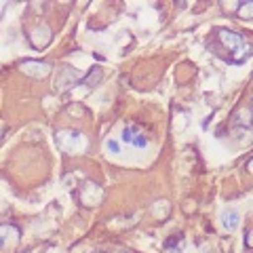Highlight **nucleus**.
I'll return each instance as SVG.
<instances>
[{
	"mask_svg": "<svg viewBox=\"0 0 253 253\" xmlns=\"http://www.w3.org/2000/svg\"><path fill=\"white\" fill-rule=\"evenodd\" d=\"M106 150H108V152H118V144H116V141H112V139H110V141H106Z\"/></svg>",
	"mask_w": 253,
	"mask_h": 253,
	"instance_id": "obj_13",
	"label": "nucleus"
},
{
	"mask_svg": "<svg viewBox=\"0 0 253 253\" xmlns=\"http://www.w3.org/2000/svg\"><path fill=\"white\" fill-rule=\"evenodd\" d=\"M245 245H247L249 249H253V230H251L247 236H245Z\"/></svg>",
	"mask_w": 253,
	"mask_h": 253,
	"instance_id": "obj_14",
	"label": "nucleus"
},
{
	"mask_svg": "<svg viewBox=\"0 0 253 253\" xmlns=\"http://www.w3.org/2000/svg\"><path fill=\"white\" fill-rule=\"evenodd\" d=\"M19 70L26 76H32V78H46L51 74V63L49 61H42V59H26L19 63Z\"/></svg>",
	"mask_w": 253,
	"mask_h": 253,
	"instance_id": "obj_5",
	"label": "nucleus"
},
{
	"mask_svg": "<svg viewBox=\"0 0 253 253\" xmlns=\"http://www.w3.org/2000/svg\"><path fill=\"white\" fill-rule=\"evenodd\" d=\"M230 126H232V137L236 139V144H241V146L253 144V118L247 108L236 110Z\"/></svg>",
	"mask_w": 253,
	"mask_h": 253,
	"instance_id": "obj_3",
	"label": "nucleus"
},
{
	"mask_svg": "<svg viewBox=\"0 0 253 253\" xmlns=\"http://www.w3.org/2000/svg\"><path fill=\"white\" fill-rule=\"evenodd\" d=\"M215 42L226 51L224 57L232 63H243L245 59H249V55H251V42L234 30L217 28L215 30Z\"/></svg>",
	"mask_w": 253,
	"mask_h": 253,
	"instance_id": "obj_1",
	"label": "nucleus"
},
{
	"mask_svg": "<svg viewBox=\"0 0 253 253\" xmlns=\"http://www.w3.org/2000/svg\"><path fill=\"white\" fill-rule=\"evenodd\" d=\"M123 141L135 146V148H146L148 146V137H146V133L141 131L139 125H126L125 131H123Z\"/></svg>",
	"mask_w": 253,
	"mask_h": 253,
	"instance_id": "obj_9",
	"label": "nucleus"
},
{
	"mask_svg": "<svg viewBox=\"0 0 253 253\" xmlns=\"http://www.w3.org/2000/svg\"><path fill=\"white\" fill-rule=\"evenodd\" d=\"M247 173H251V175H253V156L249 158V163H247Z\"/></svg>",
	"mask_w": 253,
	"mask_h": 253,
	"instance_id": "obj_15",
	"label": "nucleus"
},
{
	"mask_svg": "<svg viewBox=\"0 0 253 253\" xmlns=\"http://www.w3.org/2000/svg\"><path fill=\"white\" fill-rule=\"evenodd\" d=\"M239 224H241V215L236 211H224L221 213V226L226 228L228 232H232V230H236L239 228Z\"/></svg>",
	"mask_w": 253,
	"mask_h": 253,
	"instance_id": "obj_10",
	"label": "nucleus"
},
{
	"mask_svg": "<svg viewBox=\"0 0 253 253\" xmlns=\"http://www.w3.org/2000/svg\"><path fill=\"white\" fill-rule=\"evenodd\" d=\"M78 201H81L84 207H95L104 201V190H101L99 184L95 181H83V186L78 188Z\"/></svg>",
	"mask_w": 253,
	"mask_h": 253,
	"instance_id": "obj_4",
	"label": "nucleus"
},
{
	"mask_svg": "<svg viewBox=\"0 0 253 253\" xmlns=\"http://www.w3.org/2000/svg\"><path fill=\"white\" fill-rule=\"evenodd\" d=\"M251 104H253V99H251Z\"/></svg>",
	"mask_w": 253,
	"mask_h": 253,
	"instance_id": "obj_18",
	"label": "nucleus"
},
{
	"mask_svg": "<svg viewBox=\"0 0 253 253\" xmlns=\"http://www.w3.org/2000/svg\"><path fill=\"white\" fill-rule=\"evenodd\" d=\"M21 230L13 224H0V251L15 249L19 245Z\"/></svg>",
	"mask_w": 253,
	"mask_h": 253,
	"instance_id": "obj_7",
	"label": "nucleus"
},
{
	"mask_svg": "<svg viewBox=\"0 0 253 253\" xmlns=\"http://www.w3.org/2000/svg\"><path fill=\"white\" fill-rule=\"evenodd\" d=\"M28 41H30V44L34 46L36 51H42V49H46V46L51 44V41H53V30L46 26V23H41V26H36V28L28 34Z\"/></svg>",
	"mask_w": 253,
	"mask_h": 253,
	"instance_id": "obj_6",
	"label": "nucleus"
},
{
	"mask_svg": "<svg viewBox=\"0 0 253 253\" xmlns=\"http://www.w3.org/2000/svg\"><path fill=\"white\" fill-rule=\"evenodd\" d=\"M101 76H104L101 68L95 66L93 70H89V72H86V76L81 78V83H78V84H84V86H97V84L101 83Z\"/></svg>",
	"mask_w": 253,
	"mask_h": 253,
	"instance_id": "obj_11",
	"label": "nucleus"
},
{
	"mask_svg": "<svg viewBox=\"0 0 253 253\" xmlns=\"http://www.w3.org/2000/svg\"><path fill=\"white\" fill-rule=\"evenodd\" d=\"M95 253H101V251H95Z\"/></svg>",
	"mask_w": 253,
	"mask_h": 253,
	"instance_id": "obj_17",
	"label": "nucleus"
},
{
	"mask_svg": "<svg viewBox=\"0 0 253 253\" xmlns=\"http://www.w3.org/2000/svg\"><path fill=\"white\" fill-rule=\"evenodd\" d=\"M114 253H126V251H114Z\"/></svg>",
	"mask_w": 253,
	"mask_h": 253,
	"instance_id": "obj_16",
	"label": "nucleus"
},
{
	"mask_svg": "<svg viewBox=\"0 0 253 253\" xmlns=\"http://www.w3.org/2000/svg\"><path fill=\"white\" fill-rule=\"evenodd\" d=\"M236 17H241L243 21L245 19H253V0H249V2H243L239 6V11H236Z\"/></svg>",
	"mask_w": 253,
	"mask_h": 253,
	"instance_id": "obj_12",
	"label": "nucleus"
},
{
	"mask_svg": "<svg viewBox=\"0 0 253 253\" xmlns=\"http://www.w3.org/2000/svg\"><path fill=\"white\" fill-rule=\"evenodd\" d=\"M55 141H57L61 152H66L70 156L84 154L86 150H89V139L76 129H59L55 133Z\"/></svg>",
	"mask_w": 253,
	"mask_h": 253,
	"instance_id": "obj_2",
	"label": "nucleus"
},
{
	"mask_svg": "<svg viewBox=\"0 0 253 253\" xmlns=\"http://www.w3.org/2000/svg\"><path fill=\"white\" fill-rule=\"evenodd\" d=\"M81 83V78H78V72L72 68V66H63L57 74V81H55V91L59 93H66L68 89H72L74 84Z\"/></svg>",
	"mask_w": 253,
	"mask_h": 253,
	"instance_id": "obj_8",
	"label": "nucleus"
}]
</instances>
